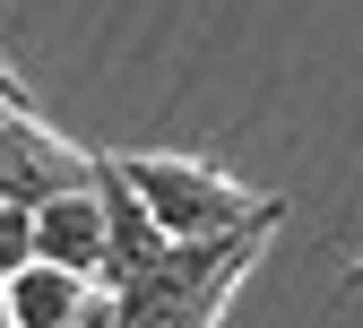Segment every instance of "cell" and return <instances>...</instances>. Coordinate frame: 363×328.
<instances>
[{"label":"cell","instance_id":"obj_1","mask_svg":"<svg viewBox=\"0 0 363 328\" xmlns=\"http://www.w3.org/2000/svg\"><path fill=\"white\" fill-rule=\"evenodd\" d=\"M277 216H286V208H268V216H251V225H234V233H208V242H164L130 285H113L121 328H216L225 294L251 276V259L268 251Z\"/></svg>","mask_w":363,"mask_h":328},{"label":"cell","instance_id":"obj_8","mask_svg":"<svg viewBox=\"0 0 363 328\" xmlns=\"http://www.w3.org/2000/svg\"><path fill=\"white\" fill-rule=\"evenodd\" d=\"M0 104H26V86H18V69L0 61Z\"/></svg>","mask_w":363,"mask_h":328},{"label":"cell","instance_id":"obj_5","mask_svg":"<svg viewBox=\"0 0 363 328\" xmlns=\"http://www.w3.org/2000/svg\"><path fill=\"white\" fill-rule=\"evenodd\" d=\"M35 259L96 276V259H104V216H96V191H61V199H43V208H35Z\"/></svg>","mask_w":363,"mask_h":328},{"label":"cell","instance_id":"obj_2","mask_svg":"<svg viewBox=\"0 0 363 328\" xmlns=\"http://www.w3.org/2000/svg\"><path fill=\"white\" fill-rule=\"evenodd\" d=\"M113 173L139 191V208L156 216L164 242H208V233H234V225L277 208V199H251L242 181H225L199 156H113Z\"/></svg>","mask_w":363,"mask_h":328},{"label":"cell","instance_id":"obj_6","mask_svg":"<svg viewBox=\"0 0 363 328\" xmlns=\"http://www.w3.org/2000/svg\"><path fill=\"white\" fill-rule=\"evenodd\" d=\"M86 285L96 276H78V268H52V259H26L9 285V328H69V311L86 302Z\"/></svg>","mask_w":363,"mask_h":328},{"label":"cell","instance_id":"obj_11","mask_svg":"<svg viewBox=\"0 0 363 328\" xmlns=\"http://www.w3.org/2000/svg\"><path fill=\"white\" fill-rule=\"evenodd\" d=\"M354 276H363V268H354Z\"/></svg>","mask_w":363,"mask_h":328},{"label":"cell","instance_id":"obj_3","mask_svg":"<svg viewBox=\"0 0 363 328\" xmlns=\"http://www.w3.org/2000/svg\"><path fill=\"white\" fill-rule=\"evenodd\" d=\"M86 181H96V156H86V147H69L61 130H43L26 104L0 113V199L43 208L61 191H86Z\"/></svg>","mask_w":363,"mask_h":328},{"label":"cell","instance_id":"obj_7","mask_svg":"<svg viewBox=\"0 0 363 328\" xmlns=\"http://www.w3.org/2000/svg\"><path fill=\"white\" fill-rule=\"evenodd\" d=\"M35 259V208H18V199H0V285Z\"/></svg>","mask_w":363,"mask_h":328},{"label":"cell","instance_id":"obj_9","mask_svg":"<svg viewBox=\"0 0 363 328\" xmlns=\"http://www.w3.org/2000/svg\"><path fill=\"white\" fill-rule=\"evenodd\" d=\"M0 328H9V294H0Z\"/></svg>","mask_w":363,"mask_h":328},{"label":"cell","instance_id":"obj_10","mask_svg":"<svg viewBox=\"0 0 363 328\" xmlns=\"http://www.w3.org/2000/svg\"><path fill=\"white\" fill-rule=\"evenodd\" d=\"M0 113H9V104H0Z\"/></svg>","mask_w":363,"mask_h":328},{"label":"cell","instance_id":"obj_4","mask_svg":"<svg viewBox=\"0 0 363 328\" xmlns=\"http://www.w3.org/2000/svg\"><path fill=\"white\" fill-rule=\"evenodd\" d=\"M96 216H104V259H96V285H130L156 251H164V233H156V216L139 208V191L113 173V156H96Z\"/></svg>","mask_w":363,"mask_h":328}]
</instances>
